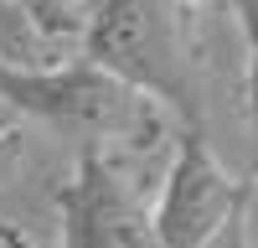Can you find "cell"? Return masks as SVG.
<instances>
[{"label":"cell","mask_w":258,"mask_h":248,"mask_svg":"<svg viewBox=\"0 0 258 248\" xmlns=\"http://www.w3.org/2000/svg\"><path fill=\"white\" fill-rule=\"evenodd\" d=\"M243 233H248V248H258V176H248V202H243Z\"/></svg>","instance_id":"8"},{"label":"cell","mask_w":258,"mask_h":248,"mask_svg":"<svg viewBox=\"0 0 258 248\" xmlns=\"http://www.w3.org/2000/svg\"><path fill=\"white\" fill-rule=\"evenodd\" d=\"M0 109H16L47 130L78 140V150L109 145H155L160 109L93 62H52V68H6L0 62Z\"/></svg>","instance_id":"2"},{"label":"cell","mask_w":258,"mask_h":248,"mask_svg":"<svg viewBox=\"0 0 258 248\" xmlns=\"http://www.w3.org/2000/svg\"><path fill=\"white\" fill-rule=\"evenodd\" d=\"M0 62L6 68H52V52L41 47V36L31 31L26 0H0Z\"/></svg>","instance_id":"5"},{"label":"cell","mask_w":258,"mask_h":248,"mask_svg":"<svg viewBox=\"0 0 258 248\" xmlns=\"http://www.w3.org/2000/svg\"><path fill=\"white\" fill-rule=\"evenodd\" d=\"M170 0H88L78 26L83 62L119 78L155 109L181 114V124H202V62L197 31Z\"/></svg>","instance_id":"1"},{"label":"cell","mask_w":258,"mask_h":248,"mask_svg":"<svg viewBox=\"0 0 258 248\" xmlns=\"http://www.w3.org/2000/svg\"><path fill=\"white\" fill-rule=\"evenodd\" d=\"M248 176H238L217 155L207 124H186L176 140V155L165 165L160 197L150 207L155 248H207L232 217H243Z\"/></svg>","instance_id":"3"},{"label":"cell","mask_w":258,"mask_h":248,"mask_svg":"<svg viewBox=\"0 0 258 248\" xmlns=\"http://www.w3.org/2000/svg\"><path fill=\"white\" fill-rule=\"evenodd\" d=\"M207 248H248V233H243V217H232V222H227V227H222V233L212 238Z\"/></svg>","instance_id":"9"},{"label":"cell","mask_w":258,"mask_h":248,"mask_svg":"<svg viewBox=\"0 0 258 248\" xmlns=\"http://www.w3.org/2000/svg\"><path fill=\"white\" fill-rule=\"evenodd\" d=\"M232 16H238L243 41H248V124L258 140V0H232Z\"/></svg>","instance_id":"7"},{"label":"cell","mask_w":258,"mask_h":248,"mask_svg":"<svg viewBox=\"0 0 258 248\" xmlns=\"http://www.w3.org/2000/svg\"><path fill=\"white\" fill-rule=\"evenodd\" d=\"M83 11L88 0H26V16H31V31L41 36V47H62L68 36H78L83 26Z\"/></svg>","instance_id":"6"},{"label":"cell","mask_w":258,"mask_h":248,"mask_svg":"<svg viewBox=\"0 0 258 248\" xmlns=\"http://www.w3.org/2000/svg\"><path fill=\"white\" fill-rule=\"evenodd\" d=\"M57 248H155L150 202L114 150H78L73 176L57 186Z\"/></svg>","instance_id":"4"}]
</instances>
